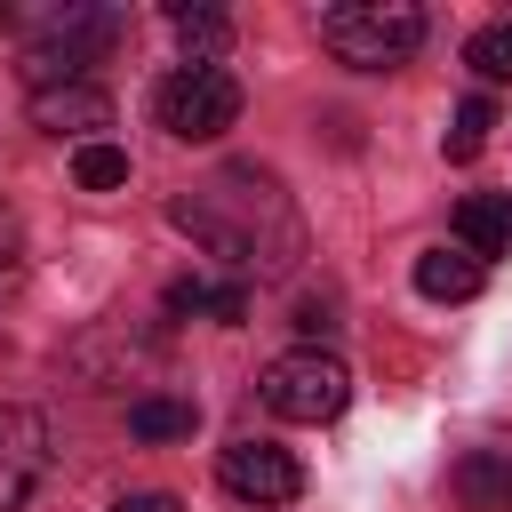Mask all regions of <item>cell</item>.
<instances>
[{
  "label": "cell",
  "instance_id": "cell-9",
  "mask_svg": "<svg viewBox=\"0 0 512 512\" xmlns=\"http://www.w3.org/2000/svg\"><path fill=\"white\" fill-rule=\"evenodd\" d=\"M456 248L464 256H504L512 248V192H472L456 208Z\"/></svg>",
  "mask_w": 512,
  "mask_h": 512
},
{
  "label": "cell",
  "instance_id": "cell-17",
  "mask_svg": "<svg viewBox=\"0 0 512 512\" xmlns=\"http://www.w3.org/2000/svg\"><path fill=\"white\" fill-rule=\"evenodd\" d=\"M16 280H24V224H16V208L0 200V296H16Z\"/></svg>",
  "mask_w": 512,
  "mask_h": 512
},
{
  "label": "cell",
  "instance_id": "cell-6",
  "mask_svg": "<svg viewBox=\"0 0 512 512\" xmlns=\"http://www.w3.org/2000/svg\"><path fill=\"white\" fill-rule=\"evenodd\" d=\"M40 472H48V416L24 400H0V512H24Z\"/></svg>",
  "mask_w": 512,
  "mask_h": 512
},
{
  "label": "cell",
  "instance_id": "cell-7",
  "mask_svg": "<svg viewBox=\"0 0 512 512\" xmlns=\"http://www.w3.org/2000/svg\"><path fill=\"white\" fill-rule=\"evenodd\" d=\"M216 472H224V488H232L240 504H288V496L304 488V464H296L288 448H272V440H232V448L216 456Z\"/></svg>",
  "mask_w": 512,
  "mask_h": 512
},
{
  "label": "cell",
  "instance_id": "cell-14",
  "mask_svg": "<svg viewBox=\"0 0 512 512\" xmlns=\"http://www.w3.org/2000/svg\"><path fill=\"white\" fill-rule=\"evenodd\" d=\"M488 128H496V104H488V96H464L456 120H448V136H440V152H448V160H472V152L488 144Z\"/></svg>",
  "mask_w": 512,
  "mask_h": 512
},
{
  "label": "cell",
  "instance_id": "cell-19",
  "mask_svg": "<svg viewBox=\"0 0 512 512\" xmlns=\"http://www.w3.org/2000/svg\"><path fill=\"white\" fill-rule=\"evenodd\" d=\"M168 312H176V320L208 312V280H168Z\"/></svg>",
  "mask_w": 512,
  "mask_h": 512
},
{
  "label": "cell",
  "instance_id": "cell-13",
  "mask_svg": "<svg viewBox=\"0 0 512 512\" xmlns=\"http://www.w3.org/2000/svg\"><path fill=\"white\" fill-rule=\"evenodd\" d=\"M192 424H200V408L192 400H128V432L136 440H192Z\"/></svg>",
  "mask_w": 512,
  "mask_h": 512
},
{
  "label": "cell",
  "instance_id": "cell-10",
  "mask_svg": "<svg viewBox=\"0 0 512 512\" xmlns=\"http://www.w3.org/2000/svg\"><path fill=\"white\" fill-rule=\"evenodd\" d=\"M456 496H464V512H512V456L504 448L456 456Z\"/></svg>",
  "mask_w": 512,
  "mask_h": 512
},
{
  "label": "cell",
  "instance_id": "cell-15",
  "mask_svg": "<svg viewBox=\"0 0 512 512\" xmlns=\"http://www.w3.org/2000/svg\"><path fill=\"white\" fill-rule=\"evenodd\" d=\"M72 176H80L88 192H120V184H128V152L96 136V144H80V152H72Z\"/></svg>",
  "mask_w": 512,
  "mask_h": 512
},
{
  "label": "cell",
  "instance_id": "cell-3",
  "mask_svg": "<svg viewBox=\"0 0 512 512\" xmlns=\"http://www.w3.org/2000/svg\"><path fill=\"white\" fill-rule=\"evenodd\" d=\"M344 400H352V376L320 344H296L264 368V408L288 416V424H328V416H344Z\"/></svg>",
  "mask_w": 512,
  "mask_h": 512
},
{
  "label": "cell",
  "instance_id": "cell-1",
  "mask_svg": "<svg viewBox=\"0 0 512 512\" xmlns=\"http://www.w3.org/2000/svg\"><path fill=\"white\" fill-rule=\"evenodd\" d=\"M176 232H192L208 256H224L240 280H272V272H296L304 256V216L288 200V184L256 160H232L216 168L208 184H192L176 208Z\"/></svg>",
  "mask_w": 512,
  "mask_h": 512
},
{
  "label": "cell",
  "instance_id": "cell-5",
  "mask_svg": "<svg viewBox=\"0 0 512 512\" xmlns=\"http://www.w3.org/2000/svg\"><path fill=\"white\" fill-rule=\"evenodd\" d=\"M152 112L176 144H216L232 120H240V80L232 72H168L152 88Z\"/></svg>",
  "mask_w": 512,
  "mask_h": 512
},
{
  "label": "cell",
  "instance_id": "cell-18",
  "mask_svg": "<svg viewBox=\"0 0 512 512\" xmlns=\"http://www.w3.org/2000/svg\"><path fill=\"white\" fill-rule=\"evenodd\" d=\"M208 312H216L224 328H240V320H248V280H224V288H208Z\"/></svg>",
  "mask_w": 512,
  "mask_h": 512
},
{
  "label": "cell",
  "instance_id": "cell-20",
  "mask_svg": "<svg viewBox=\"0 0 512 512\" xmlns=\"http://www.w3.org/2000/svg\"><path fill=\"white\" fill-rule=\"evenodd\" d=\"M112 512H184V504H176L168 488H136V496H120Z\"/></svg>",
  "mask_w": 512,
  "mask_h": 512
},
{
  "label": "cell",
  "instance_id": "cell-2",
  "mask_svg": "<svg viewBox=\"0 0 512 512\" xmlns=\"http://www.w3.org/2000/svg\"><path fill=\"white\" fill-rule=\"evenodd\" d=\"M320 40L352 72H392L424 48V8L416 0H344V8H320Z\"/></svg>",
  "mask_w": 512,
  "mask_h": 512
},
{
  "label": "cell",
  "instance_id": "cell-4",
  "mask_svg": "<svg viewBox=\"0 0 512 512\" xmlns=\"http://www.w3.org/2000/svg\"><path fill=\"white\" fill-rule=\"evenodd\" d=\"M112 40H120V16H112V8H64V16H48V32L24 48V80H32V96H40V88H72V80H88V64H96Z\"/></svg>",
  "mask_w": 512,
  "mask_h": 512
},
{
  "label": "cell",
  "instance_id": "cell-11",
  "mask_svg": "<svg viewBox=\"0 0 512 512\" xmlns=\"http://www.w3.org/2000/svg\"><path fill=\"white\" fill-rule=\"evenodd\" d=\"M416 296H432V304H472V296H480V256H464V248H424V256H416Z\"/></svg>",
  "mask_w": 512,
  "mask_h": 512
},
{
  "label": "cell",
  "instance_id": "cell-16",
  "mask_svg": "<svg viewBox=\"0 0 512 512\" xmlns=\"http://www.w3.org/2000/svg\"><path fill=\"white\" fill-rule=\"evenodd\" d=\"M464 64H472L480 80H512V24H480V32L464 40Z\"/></svg>",
  "mask_w": 512,
  "mask_h": 512
},
{
  "label": "cell",
  "instance_id": "cell-21",
  "mask_svg": "<svg viewBox=\"0 0 512 512\" xmlns=\"http://www.w3.org/2000/svg\"><path fill=\"white\" fill-rule=\"evenodd\" d=\"M296 328H304V336H328L336 320H328V304H320V296H304V304H296Z\"/></svg>",
  "mask_w": 512,
  "mask_h": 512
},
{
  "label": "cell",
  "instance_id": "cell-12",
  "mask_svg": "<svg viewBox=\"0 0 512 512\" xmlns=\"http://www.w3.org/2000/svg\"><path fill=\"white\" fill-rule=\"evenodd\" d=\"M176 40H184V72H216V56L232 48V24L216 8H168Z\"/></svg>",
  "mask_w": 512,
  "mask_h": 512
},
{
  "label": "cell",
  "instance_id": "cell-8",
  "mask_svg": "<svg viewBox=\"0 0 512 512\" xmlns=\"http://www.w3.org/2000/svg\"><path fill=\"white\" fill-rule=\"evenodd\" d=\"M32 128H48V136H88V144H96V128H112V96H104L96 80L40 88V96H32Z\"/></svg>",
  "mask_w": 512,
  "mask_h": 512
}]
</instances>
